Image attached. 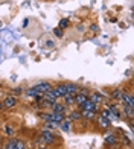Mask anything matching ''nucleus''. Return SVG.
Listing matches in <instances>:
<instances>
[{
  "instance_id": "1",
  "label": "nucleus",
  "mask_w": 134,
  "mask_h": 149,
  "mask_svg": "<svg viewBox=\"0 0 134 149\" xmlns=\"http://www.w3.org/2000/svg\"><path fill=\"white\" fill-rule=\"evenodd\" d=\"M79 111H98V105L96 104H93L91 100L89 99L85 104H82V105H79Z\"/></svg>"
},
{
  "instance_id": "2",
  "label": "nucleus",
  "mask_w": 134,
  "mask_h": 149,
  "mask_svg": "<svg viewBox=\"0 0 134 149\" xmlns=\"http://www.w3.org/2000/svg\"><path fill=\"white\" fill-rule=\"evenodd\" d=\"M53 94L57 96V99H63L66 94H67V90H66V85H58L55 88H52Z\"/></svg>"
},
{
  "instance_id": "3",
  "label": "nucleus",
  "mask_w": 134,
  "mask_h": 149,
  "mask_svg": "<svg viewBox=\"0 0 134 149\" xmlns=\"http://www.w3.org/2000/svg\"><path fill=\"white\" fill-rule=\"evenodd\" d=\"M41 140L44 141V143H47V145H50L52 141H53V134L47 130V128L41 131Z\"/></svg>"
},
{
  "instance_id": "4",
  "label": "nucleus",
  "mask_w": 134,
  "mask_h": 149,
  "mask_svg": "<svg viewBox=\"0 0 134 149\" xmlns=\"http://www.w3.org/2000/svg\"><path fill=\"white\" fill-rule=\"evenodd\" d=\"M98 125H99L100 128H104V130H105V128H110V126H111V120H110V119H107V117H104L102 114H100V116L98 117Z\"/></svg>"
},
{
  "instance_id": "5",
  "label": "nucleus",
  "mask_w": 134,
  "mask_h": 149,
  "mask_svg": "<svg viewBox=\"0 0 134 149\" xmlns=\"http://www.w3.org/2000/svg\"><path fill=\"white\" fill-rule=\"evenodd\" d=\"M15 104H17V99L14 96H6L3 99V107L5 108H12V107H15Z\"/></svg>"
},
{
  "instance_id": "6",
  "label": "nucleus",
  "mask_w": 134,
  "mask_h": 149,
  "mask_svg": "<svg viewBox=\"0 0 134 149\" xmlns=\"http://www.w3.org/2000/svg\"><path fill=\"white\" fill-rule=\"evenodd\" d=\"M70 126H72V119H64L61 123H59V130H61L63 132H69Z\"/></svg>"
},
{
  "instance_id": "7",
  "label": "nucleus",
  "mask_w": 134,
  "mask_h": 149,
  "mask_svg": "<svg viewBox=\"0 0 134 149\" xmlns=\"http://www.w3.org/2000/svg\"><path fill=\"white\" fill-rule=\"evenodd\" d=\"M75 100H76L78 105H82V104H85L87 100H89V96H87V93H78L75 96Z\"/></svg>"
},
{
  "instance_id": "8",
  "label": "nucleus",
  "mask_w": 134,
  "mask_h": 149,
  "mask_svg": "<svg viewBox=\"0 0 134 149\" xmlns=\"http://www.w3.org/2000/svg\"><path fill=\"white\" fill-rule=\"evenodd\" d=\"M66 85V90H67V94H73L76 96V91H78V87L75 84H64Z\"/></svg>"
},
{
  "instance_id": "9",
  "label": "nucleus",
  "mask_w": 134,
  "mask_h": 149,
  "mask_svg": "<svg viewBox=\"0 0 134 149\" xmlns=\"http://www.w3.org/2000/svg\"><path fill=\"white\" fill-rule=\"evenodd\" d=\"M124 113H125V116H126V117L134 119V110H133L131 107H128L126 104H124Z\"/></svg>"
},
{
  "instance_id": "10",
  "label": "nucleus",
  "mask_w": 134,
  "mask_h": 149,
  "mask_svg": "<svg viewBox=\"0 0 134 149\" xmlns=\"http://www.w3.org/2000/svg\"><path fill=\"white\" fill-rule=\"evenodd\" d=\"M89 99L91 100L93 104H96V105H99L100 102H104V99L100 97L99 94H96V93H93V94H90V96H89Z\"/></svg>"
},
{
  "instance_id": "11",
  "label": "nucleus",
  "mask_w": 134,
  "mask_h": 149,
  "mask_svg": "<svg viewBox=\"0 0 134 149\" xmlns=\"http://www.w3.org/2000/svg\"><path fill=\"white\" fill-rule=\"evenodd\" d=\"M116 141H117V140H116V135H114V134H107V135H105V143L114 146Z\"/></svg>"
},
{
  "instance_id": "12",
  "label": "nucleus",
  "mask_w": 134,
  "mask_h": 149,
  "mask_svg": "<svg viewBox=\"0 0 134 149\" xmlns=\"http://www.w3.org/2000/svg\"><path fill=\"white\" fill-rule=\"evenodd\" d=\"M111 97L113 99H116V100H120V102H122V99H124V91H120L119 88L117 90H114L111 93Z\"/></svg>"
},
{
  "instance_id": "13",
  "label": "nucleus",
  "mask_w": 134,
  "mask_h": 149,
  "mask_svg": "<svg viewBox=\"0 0 134 149\" xmlns=\"http://www.w3.org/2000/svg\"><path fill=\"white\" fill-rule=\"evenodd\" d=\"M64 105H61V104H58V102H55L52 105V111H55V113H64Z\"/></svg>"
},
{
  "instance_id": "14",
  "label": "nucleus",
  "mask_w": 134,
  "mask_h": 149,
  "mask_svg": "<svg viewBox=\"0 0 134 149\" xmlns=\"http://www.w3.org/2000/svg\"><path fill=\"white\" fill-rule=\"evenodd\" d=\"M82 117L93 120V119H96V111H82Z\"/></svg>"
},
{
  "instance_id": "15",
  "label": "nucleus",
  "mask_w": 134,
  "mask_h": 149,
  "mask_svg": "<svg viewBox=\"0 0 134 149\" xmlns=\"http://www.w3.org/2000/svg\"><path fill=\"white\" fill-rule=\"evenodd\" d=\"M17 143H18V140H9L3 149H17Z\"/></svg>"
},
{
  "instance_id": "16",
  "label": "nucleus",
  "mask_w": 134,
  "mask_h": 149,
  "mask_svg": "<svg viewBox=\"0 0 134 149\" xmlns=\"http://www.w3.org/2000/svg\"><path fill=\"white\" fill-rule=\"evenodd\" d=\"M64 102H66L67 105H70V104H76L75 96H73V94H66V96H64Z\"/></svg>"
},
{
  "instance_id": "17",
  "label": "nucleus",
  "mask_w": 134,
  "mask_h": 149,
  "mask_svg": "<svg viewBox=\"0 0 134 149\" xmlns=\"http://www.w3.org/2000/svg\"><path fill=\"white\" fill-rule=\"evenodd\" d=\"M5 134L8 135V137H11V135H14V130H12L9 125H5Z\"/></svg>"
},
{
  "instance_id": "18",
  "label": "nucleus",
  "mask_w": 134,
  "mask_h": 149,
  "mask_svg": "<svg viewBox=\"0 0 134 149\" xmlns=\"http://www.w3.org/2000/svg\"><path fill=\"white\" fill-rule=\"evenodd\" d=\"M67 24H69V18H63V20H59V28H61V29L67 28Z\"/></svg>"
},
{
  "instance_id": "19",
  "label": "nucleus",
  "mask_w": 134,
  "mask_h": 149,
  "mask_svg": "<svg viewBox=\"0 0 134 149\" xmlns=\"http://www.w3.org/2000/svg\"><path fill=\"white\" fill-rule=\"evenodd\" d=\"M81 117H82V113H81V111H79V113H78V111H73V113L70 114V119H81Z\"/></svg>"
},
{
  "instance_id": "20",
  "label": "nucleus",
  "mask_w": 134,
  "mask_h": 149,
  "mask_svg": "<svg viewBox=\"0 0 134 149\" xmlns=\"http://www.w3.org/2000/svg\"><path fill=\"white\" fill-rule=\"evenodd\" d=\"M53 33H55V37H58V38H61V37H63V31H61V28L53 29Z\"/></svg>"
},
{
  "instance_id": "21",
  "label": "nucleus",
  "mask_w": 134,
  "mask_h": 149,
  "mask_svg": "<svg viewBox=\"0 0 134 149\" xmlns=\"http://www.w3.org/2000/svg\"><path fill=\"white\" fill-rule=\"evenodd\" d=\"M17 149H24V143L22 140H18V143H17Z\"/></svg>"
},
{
  "instance_id": "22",
  "label": "nucleus",
  "mask_w": 134,
  "mask_h": 149,
  "mask_svg": "<svg viewBox=\"0 0 134 149\" xmlns=\"http://www.w3.org/2000/svg\"><path fill=\"white\" fill-rule=\"evenodd\" d=\"M40 149H46V148H40Z\"/></svg>"
},
{
  "instance_id": "23",
  "label": "nucleus",
  "mask_w": 134,
  "mask_h": 149,
  "mask_svg": "<svg viewBox=\"0 0 134 149\" xmlns=\"http://www.w3.org/2000/svg\"><path fill=\"white\" fill-rule=\"evenodd\" d=\"M131 123H133V125H134V122H131Z\"/></svg>"
}]
</instances>
